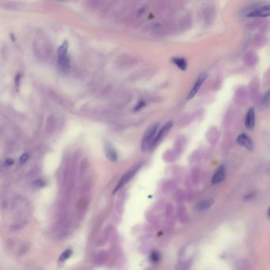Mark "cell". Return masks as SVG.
Here are the masks:
<instances>
[{
    "label": "cell",
    "instance_id": "cell-3",
    "mask_svg": "<svg viewBox=\"0 0 270 270\" xmlns=\"http://www.w3.org/2000/svg\"><path fill=\"white\" fill-rule=\"evenodd\" d=\"M207 78V75L205 73H202L200 74L199 76H198V78H197V81L195 82L194 85L192 86V88L190 90V94L188 95L187 99L190 100L193 98V97L196 96V94H197V92L199 91V90L201 87V86L203 85V83H204V81Z\"/></svg>",
    "mask_w": 270,
    "mask_h": 270
},
{
    "label": "cell",
    "instance_id": "cell-15",
    "mask_svg": "<svg viewBox=\"0 0 270 270\" xmlns=\"http://www.w3.org/2000/svg\"><path fill=\"white\" fill-rule=\"evenodd\" d=\"M151 261L153 262H158L159 261V259H160V255H159L158 252H152L151 254Z\"/></svg>",
    "mask_w": 270,
    "mask_h": 270
},
{
    "label": "cell",
    "instance_id": "cell-11",
    "mask_svg": "<svg viewBox=\"0 0 270 270\" xmlns=\"http://www.w3.org/2000/svg\"><path fill=\"white\" fill-rule=\"evenodd\" d=\"M105 154H106V156L108 159H109L113 162L116 161V159H117V154H116V151L112 147V146H110L109 144L105 145Z\"/></svg>",
    "mask_w": 270,
    "mask_h": 270
},
{
    "label": "cell",
    "instance_id": "cell-19",
    "mask_svg": "<svg viewBox=\"0 0 270 270\" xmlns=\"http://www.w3.org/2000/svg\"><path fill=\"white\" fill-rule=\"evenodd\" d=\"M13 164H14V160L11 159H7L4 162V165L6 166H11V165H13Z\"/></svg>",
    "mask_w": 270,
    "mask_h": 270
},
{
    "label": "cell",
    "instance_id": "cell-18",
    "mask_svg": "<svg viewBox=\"0 0 270 270\" xmlns=\"http://www.w3.org/2000/svg\"><path fill=\"white\" fill-rule=\"evenodd\" d=\"M144 105H145L144 102L141 101V102H140L137 105H136V106H135V109H134V111H138V110H140V109H141L142 107L144 106Z\"/></svg>",
    "mask_w": 270,
    "mask_h": 270
},
{
    "label": "cell",
    "instance_id": "cell-20",
    "mask_svg": "<svg viewBox=\"0 0 270 270\" xmlns=\"http://www.w3.org/2000/svg\"><path fill=\"white\" fill-rule=\"evenodd\" d=\"M20 78H21V75H18L16 76V78H15V85H16V87H18L19 84H20Z\"/></svg>",
    "mask_w": 270,
    "mask_h": 270
},
{
    "label": "cell",
    "instance_id": "cell-6",
    "mask_svg": "<svg viewBox=\"0 0 270 270\" xmlns=\"http://www.w3.org/2000/svg\"><path fill=\"white\" fill-rule=\"evenodd\" d=\"M139 169H140V166H135V167H134V168L131 169L130 170L128 171V172H127V173L122 177V178H121V180H120V181L118 182V185H116V188L115 189V190H114V192H116L117 190L123 187L126 183H128V181L131 180V178L134 176V174L137 172V170Z\"/></svg>",
    "mask_w": 270,
    "mask_h": 270
},
{
    "label": "cell",
    "instance_id": "cell-14",
    "mask_svg": "<svg viewBox=\"0 0 270 270\" xmlns=\"http://www.w3.org/2000/svg\"><path fill=\"white\" fill-rule=\"evenodd\" d=\"M71 254H72V251H71V250H67L65 251L61 254V256L59 258V262H64V261L67 260V259L71 257Z\"/></svg>",
    "mask_w": 270,
    "mask_h": 270
},
{
    "label": "cell",
    "instance_id": "cell-9",
    "mask_svg": "<svg viewBox=\"0 0 270 270\" xmlns=\"http://www.w3.org/2000/svg\"><path fill=\"white\" fill-rule=\"evenodd\" d=\"M245 126L249 130H252L255 126V111L254 108H250L247 112L245 118Z\"/></svg>",
    "mask_w": 270,
    "mask_h": 270
},
{
    "label": "cell",
    "instance_id": "cell-5",
    "mask_svg": "<svg viewBox=\"0 0 270 270\" xmlns=\"http://www.w3.org/2000/svg\"><path fill=\"white\" fill-rule=\"evenodd\" d=\"M237 143L246 149L252 151L254 149V142L247 133H241L237 137Z\"/></svg>",
    "mask_w": 270,
    "mask_h": 270
},
{
    "label": "cell",
    "instance_id": "cell-7",
    "mask_svg": "<svg viewBox=\"0 0 270 270\" xmlns=\"http://www.w3.org/2000/svg\"><path fill=\"white\" fill-rule=\"evenodd\" d=\"M226 177V168L223 165H221L217 168L214 173L212 178H211V184L217 185L219 183L222 182Z\"/></svg>",
    "mask_w": 270,
    "mask_h": 270
},
{
    "label": "cell",
    "instance_id": "cell-2",
    "mask_svg": "<svg viewBox=\"0 0 270 270\" xmlns=\"http://www.w3.org/2000/svg\"><path fill=\"white\" fill-rule=\"evenodd\" d=\"M67 50H68V43L65 41L62 44L58 50V62L59 66L63 68L68 67L70 64V59L67 56Z\"/></svg>",
    "mask_w": 270,
    "mask_h": 270
},
{
    "label": "cell",
    "instance_id": "cell-8",
    "mask_svg": "<svg viewBox=\"0 0 270 270\" xmlns=\"http://www.w3.org/2000/svg\"><path fill=\"white\" fill-rule=\"evenodd\" d=\"M172 127H173V123L170 122H170H167V123H166V124H165V125H164L163 127H162V128L159 131L158 134L155 135L154 140V141H153V143H152L151 147H153L154 146H155L156 144H158V143H159V141H160V140H161L162 139V138H163L164 136H165V135H166V134L169 132V131L170 130Z\"/></svg>",
    "mask_w": 270,
    "mask_h": 270
},
{
    "label": "cell",
    "instance_id": "cell-17",
    "mask_svg": "<svg viewBox=\"0 0 270 270\" xmlns=\"http://www.w3.org/2000/svg\"><path fill=\"white\" fill-rule=\"evenodd\" d=\"M28 159H29L28 154H26V153H25V154H22V155L21 156V158H20V162H21V164L25 163V162H27Z\"/></svg>",
    "mask_w": 270,
    "mask_h": 270
},
{
    "label": "cell",
    "instance_id": "cell-4",
    "mask_svg": "<svg viewBox=\"0 0 270 270\" xmlns=\"http://www.w3.org/2000/svg\"><path fill=\"white\" fill-rule=\"evenodd\" d=\"M248 17H261L266 18L270 16V4L265 5L262 7H258L256 9L252 10L247 14Z\"/></svg>",
    "mask_w": 270,
    "mask_h": 270
},
{
    "label": "cell",
    "instance_id": "cell-12",
    "mask_svg": "<svg viewBox=\"0 0 270 270\" xmlns=\"http://www.w3.org/2000/svg\"><path fill=\"white\" fill-rule=\"evenodd\" d=\"M172 62L173 64H175L176 66L178 67V68L181 70V71H185L187 68V62L185 59L183 58H178V57H175L173 58Z\"/></svg>",
    "mask_w": 270,
    "mask_h": 270
},
{
    "label": "cell",
    "instance_id": "cell-16",
    "mask_svg": "<svg viewBox=\"0 0 270 270\" xmlns=\"http://www.w3.org/2000/svg\"><path fill=\"white\" fill-rule=\"evenodd\" d=\"M34 185H35L36 187L41 188V187H43V186H45V181L42 180H37L34 181Z\"/></svg>",
    "mask_w": 270,
    "mask_h": 270
},
{
    "label": "cell",
    "instance_id": "cell-10",
    "mask_svg": "<svg viewBox=\"0 0 270 270\" xmlns=\"http://www.w3.org/2000/svg\"><path fill=\"white\" fill-rule=\"evenodd\" d=\"M213 200L212 199H205L199 201L196 205V209L198 211H205L209 209L210 207L213 204Z\"/></svg>",
    "mask_w": 270,
    "mask_h": 270
},
{
    "label": "cell",
    "instance_id": "cell-13",
    "mask_svg": "<svg viewBox=\"0 0 270 270\" xmlns=\"http://www.w3.org/2000/svg\"><path fill=\"white\" fill-rule=\"evenodd\" d=\"M270 105V90H268L267 92L264 94L262 100H261V105L264 107H267Z\"/></svg>",
    "mask_w": 270,
    "mask_h": 270
},
{
    "label": "cell",
    "instance_id": "cell-21",
    "mask_svg": "<svg viewBox=\"0 0 270 270\" xmlns=\"http://www.w3.org/2000/svg\"><path fill=\"white\" fill-rule=\"evenodd\" d=\"M267 215H268V217L270 219V207L267 210Z\"/></svg>",
    "mask_w": 270,
    "mask_h": 270
},
{
    "label": "cell",
    "instance_id": "cell-1",
    "mask_svg": "<svg viewBox=\"0 0 270 270\" xmlns=\"http://www.w3.org/2000/svg\"><path fill=\"white\" fill-rule=\"evenodd\" d=\"M158 124H154V125L151 126L145 132L143 138L142 140V144H141V148L143 151H147L148 148L151 147V144L155 137V133L158 130Z\"/></svg>",
    "mask_w": 270,
    "mask_h": 270
}]
</instances>
